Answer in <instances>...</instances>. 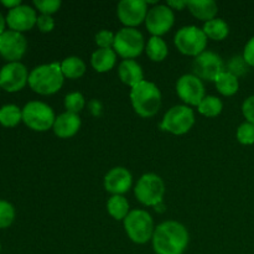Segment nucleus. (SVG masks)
Returning a JSON list of instances; mask_svg holds the SVG:
<instances>
[{"label":"nucleus","instance_id":"ddd939ff","mask_svg":"<svg viewBox=\"0 0 254 254\" xmlns=\"http://www.w3.org/2000/svg\"><path fill=\"white\" fill-rule=\"evenodd\" d=\"M26 49V37L21 32L6 30L0 36V56L7 62H20Z\"/></svg>","mask_w":254,"mask_h":254},{"label":"nucleus","instance_id":"79ce46f5","mask_svg":"<svg viewBox=\"0 0 254 254\" xmlns=\"http://www.w3.org/2000/svg\"><path fill=\"white\" fill-rule=\"evenodd\" d=\"M155 211L156 212H164V211H165V205H164V202L158 203V205L155 206Z\"/></svg>","mask_w":254,"mask_h":254},{"label":"nucleus","instance_id":"a878e982","mask_svg":"<svg viewBox=\"0 0 254 254\" xmlns=\"http://www.w3.org/2000/svg\"><path fill=\"white\" fill-rule=\"evenodd\" d=\"M145 51L149 59L154 62L164 61L169 54L168 45L159 36H153L149 39L148 44L145 46Z\"/></svg>","mask_w":254,"mask_h":254},{"label":"nucleus","instance_id":"f03ea898","mask_svg":"<svg viewBox=\"0 0 254 254\" xmlns=\"http://www.w3.org/2000/svg\"><path fill=\"white\" fill-rule=\"evenodd\" d=\"M64 76L62 73L61 64H40L35 67L29 74V86L35 93H39L41 96H50L60 89L64 86Z\"/></svg>","mask_w":254,"mask_h":254},{"label":"nucleus","instance_id":"c9c22d12","mask_svg":"<svg viewBox=\"0 0 254 254\" xmlns=\"http://www.w3.org/2000/svg\"><path fill=\"white\" fill-rule=\"evenodd\" d=\"M242 113L248 123L254 124V96L248 97L242 104Z\"/></svg>","mask_w":254,"mask_h":254},{"label":"nucleus","instance_id":"e433bc0d","mask_svg":"<svg viewBox=\"0 0 254 254\" xmlns=\"http://www.w3.org/2000/svg\"><path fill=\"white\" fill-rule=\"evenodd\" d=\"M243 59L247 62L248 66L254 67V36L246 44L243 51Z\"/></svg>","mask_w":254,"mask_h":254},{"label":"nucleus","instance_id":"f8f14e48","mask_svg":"<svg viewBox=\"0 0 254 254\" xmlns=\"http://www.w3.org/2000/svg\"><path fill=\"white\" fill-rule=\"evenodd\" d=\"M175 22L174 10L168 5H155L149 9L145 17V25L148 31L153 36H159L166 34L173 27Z\"/></svg>","mask_w":254,"mask_h":254},{"label":"nucleus","instance_id":"473e14b6","mask_svg":"<svg viewBox=\"0 0 254 254\" xmlns=\"http://www.w3.org/2000/svg\"><path fill=\"white\" fill-rule=\"evenodd\" d=\"M116 34L109 30H102L96 35V44L99 49H111L114 45Z\"/></svg>","mask_w":254,"mask_h":254},{"label":"nucleus","instance_id":"9b49d317","mask_svg":"<svg viewBox=\"0 0 254 254\" xmlns=\"http://www.w3.org/2000/svg\"><path fill=\"white\" fill-rule=\"evenodd\" d=\"M192 69L193 74L200 79L215 82L218 74L225 71V64L220 55L213 51H205L195 57Z\"/></svg>","mask_w":254,"mask_h":254},{"label":"nucleus","instance_id":"dca6fc26","mask_svg":"<svg viewBox=\"0 0 254 254\" xmlns=\"http://www.w3.org/2000/svg\"><path fill=\"white\" fill-rule=\"evenodd\" d=\"M6 25L10 30L16 32H25L31 30L36 25L37 14L34 7L21 4L7 11Z\"/></svg>","mask_w":254,"mask_h":254},{"label":"nucleus","instance_id":"9d476101","mask_svg":"<svg viewBox=\"0 0 254 254\" xmlns=\"http://www.w3.org/2000/svg\"><path fill=\"white\" fill-rule=\"evenodd\" d=\"M29 71L21 62H7L0 69V84L9 93L19 92L29 83Z\"/></svg>","mask_w":254,"mask_h":254},{"label":"nucleus","instance_id":"37998d69","mask_svg":"<svg viewBox=\"0 0 254 254\" xmlns=\"http://www.w3.org/2000/svg\"><path fill=\"white\" fill-rule=\"evenodd\" d=\"M0 253H1V243H0Z\"/></svg>","mask_w":254,"mask_h":254},{"label":"nucleus","instance_id":"423d86ee","mask_svg":"<svg viewBox=\"0 0 254 254\" xmlns=\"http://www.w3.org/2000/svg\"><path fill=\"white\" fill-rule=\"evenodd\" d=\"M174 42L181 54L197 57L198 55L206 51L207 36L202 29L190 25V26L181 27L176 32Z\"/></svg>","mask_w":254,"mask_h":254},{"label":"nucleus","instance_id":"72a5a7b5","mask_svg":"<svg viewBox=\"0 0 254 254\" xmlns=\"http://www.w3.org/2000/svg\"><path fill=\"white\" fill-rule=\"evenodd\" d=\"M247 62L245 61L243 56H237L233 57L232 60L228 64V72L233 73L235 76H241V74H245L247 72Z\"/></svg>","mask_w":254,"mask_h":254},{"label":"nucleus","instance_id":"39448f33","mask_svg":"<svg viewBox=\"0 0 254 254\" xmlns=\"http://www.w3.org/2000/svg\"><path fill=\"white\" fill-rule=\"evenodd\" d=\"M55 121L54 109L44 102H29L22 108V122L35 131H46L54 128Z\"/></svg>","mask_w":254,"mask_h":254},{"label":"nucleus","instance_id":"cd10ccee","mask_svg":"<svg viewBox=\"0 0 254 254\" xmlns=\"http://www.w3.org/2000/svg\"><path fill=\"white\" fill-rule=\"evenodd\" d=\"M198 112H200L202 116L208 117V118H213V117H217L218 114L222 112L223 104L221 102L220 98L215 96H206L205 98L201 101V103L198 104Z\"/></svg>","mask_w":254,"mask_h":254},{"label":"nucleus","instance_id":"f3484780","mask_svg":"<svg viewBox=\"0 0 254 254\" xmlns=\"http://www.w3.org/2000/svg\"><path fill=\"white\" fill-rule=\"evenodd\" d=\"M133 176L128 169L117 166L111 169L104 176V189L112 195H123L131 188Z\"/></svg>","mask_w":254,"mask_h":254},{"label":"nucleus","instance_id":"f704fd0d","mask_svg":"<svg viewBox=\"0 0 254 254\" xmlns=\"http://www.w3.org/2000/svg\"><path fill=\"white\" fill-rule=\"evenodd\" d=\"M36 26L41 32H51L55 27V20L51 15H39L37 16Z\"/></svg>","mask_w":254,"mask_h":254},{"label":"nucleus","instance_id":"58836bf2","mask_svg":"<svg viewBox=\"0 0 254 254\" xmlns=\"http://www.w3.org/2000/svg\"><path fill=\"white\" fill-rule=\"evenodd\" d=\"M166 5L173 10H183L184 7L188 6V1H185V0H170V1L166 2Z\"/></svg>","mask_w":254,"mask_h":254},{"label":"nucleus","instance_id":"c03bdc74","mask_svg":"<svg viewBox=\"0 0 254 254\" xmlns=\"http://www.w3.org/2000/svg\"><path fill=\"white\" fill-rule=\"evenodd\" d=\"M0 89H2V88H1V84H0Z\"/></svg>","mask_w":254,"mask_h":254},{"label":"nucleus","instance_id":"20e7f679","mask_svg":"<svg viewBox=\"0 0 254 254\" xmlns=\"http://www.w3.org/2000/svg\"><path fill=\"white\" fill-rule=\"evenodd\" d=\"M124 228L128 237L136 245L149 242L155 231L153 217L144 210H131L124 218Z\"/></svg>","mask_w":254,"mask_h":254},{"label":"nucleus","instance_id":"ea45409f","mask_svg":"<svg viewBox=\"0 0 254 254\" xmlns=\"http://www.w3.org/2000/svg\"><path fill=\"white\" fill-rule=\"evenodd\" d=\"M0 4H1L2 6L6 7V9L11 10V9H15V7L20 6V5H21V1H20V0H1Z\"/></svg>","mask_w":254,"mask_h":254},{"label":"nucleus","instance_id":"393cba45","mask_svg":"<svg viewBox=\"0 0 254 254\" xmlns=\"http://www.w3.org/2000/svg\"><path fill=\"white\" fill-rule=\"evenodd\" d=\"M107 210L108 213L117 221H121L128 216L130 212L129 210V202L123 195H113L107 202Z\"/></svg>","mask_w":254,"mask_h":254},{"label":"nucleus","instance_id":"7ed1b4c3","mask_svg":"<svg viewBox=\"0 0 254 254\" xmlns=\"http://www.w3.org/2000/svg\"><path fill=\"white\" fill-rule=\"evenodd\" d=\"M130 101L134 111L143 118H150L161 107V92L155 83L144 79L130 91Z\"/></svg>","mask_w":254,"mask_h":254},{"label":"nucleus","instance_id":"412c9836","mask_svg":"<svg viewBox=\"0 0 254 254\" xmlns=\"http://www.w3.org/2000/svg\"><path fill=\"white\" fill-rule=\"evenodd\" d=\"M117 61V54L112 49H98L92 54V67L99 73L111 71Z\"/></svg>","mask_w":254,"mask_h":254},{"label":"nucleus","instance_id":"aec40b11","mask_svg":"<svg viewBox=\"0 0 254 254\" xmlns=\"http://www.w3.org/2000/svg\"><path fill=\"white\" fill-rule=\"evenodd\" d=\"M188 7L191 14L203 21H210L217 15L218 6L213 0H190Z\"/></svg>","mask_w":254,"mask_h":254},{"label":"nucleus","instance_id":"c756f323","mask_svg":"<svg viewBox=\"0 0 254 254\" xmlns=\"http://www.w3.org/2000/svg\"><path fill=\"white\" fill-rule=\"evenodd\" d=\"M15 220V208L10 202L0 200V230L7 228Z\"/></svg>","mask_w":254,"mask_h":254},{"label":"nucleus","instance_id":"2f4dec72","mask_svg":"<svg viewBox=\"0 0 254 254\" xmlns=\"http://www.w3.org/2000/svg\"><path fill=\"white\" fill-rule=\"evenodd\" d=\"M35 7L44 15H52L61 7L60 0H35Z\"/></svg>","mask_w":254,"mask_h":254},{"label":"nucleus","instance_id":"1a4fd4ad","mask_svg":"<svg viewBox=\"0 0 254 254\" xmlns=\"http://www.w3.org/2000/svg\"><path fill=\"white\" fill-rule=\"evenodd\" d=\"M195 124V113L189 106H175L164 116L160 128L175 135L186 134Z\"/></svg>","mask_w":254,"mask_h":254},{"label":"nucleus","instance_id":"6e6552de","mask_svg":"<svg viewBox=\"0 0 254 254\" xmlns=\"http://www.w3.org/2000/svg\"><path fill=\"white\" fill-rule=\"evenodd\" d=\"M144 36L135 27H123L116 34L113 50L126 60H133L143 52Z\"/></svg>","mask_w":254,"mask_h":254},{"label":"nucleus","instance_id":"5701e85b","mask_svg":"<svg viewBox=\"0 0 254 254\" xmlns=\"http://www.w3.org/2000/svg\"><path fill=\"white\" fill-rule=\"evenodd\" d=\"M61 69L64 77L69 79L79 78L86 72V64L77 56H69L61 62Z\"/></svg>","mask_w":254,"mask_h":254},{"label":"nucleus","instance_id":"7c9ffc66","mask_svg":"<svg viewBox=\"0 0 254 254\" xmlns=\"http://www.w3.org/2000/svg\"><path fill=\"white\" fill-rule=\"evenodd\" d=\"M237 140L243 145L254 144V124L248 122L241 124L237 129Z\"/></svg>","mask_w":254,"mask_h":254},{"label":"nucleus","instance_id":"bb28decb","mask_svg":"<svg viewBox=\"0 0 254 254\" xmlns=\"http://www.w3.org/2000/svg\"><path fill=\"white\" fill-rule=\"evenodd\" d=\"M22 122V109L15 104H5L0 108V124L6 128H14Z\"/></svg>","mask_w":254,"mask_h":254},{"label":"nucleus","instance_id":"f257e3e1","mask_svg":"<svg viewBox=\"0 0 254 254\" xmlns=\"http://www.w3.org/2000/svg\"><path fill=\"white\" fill-rule=\"evenodd\" d=\"M151 242L156 254H183L189 245V232L178 221H165L155 227Z\"/></svg>","mask_w":254,"mask_h":254},{"label":"nucleus","instance_id":"a211bd4d","mask_svg":"<svg viewBox=\"0 0 254 254\" xmlns=\"http://www.w3.org/2000/svg\"><path fill=\"white\" fill-rule=\"evenodd\" d=\"M79 128H81V118L78 117V114L64 112V113L56 117L52 129L59 138L67 139L76 135Z\"/></svg>","mask_w":254,"mask_h":254},{"label":"nucleus","instance_id":"4be33fe9","mask_svg":"<svg viewBox=\"0 0 254 254\" xmlns=\"http://www.w3.org/2000/svg\"><path fill=\"white\" fill-rule=\"evenodd\" d=\"M215 84L218 92L226 97L236 94L238 92V88H240L238 77L228 71H223L222 73L218 74L217 78L215 79Z\"/></svg>","mask_w":254,"mask_h":254},{"label":"nucleus","instance_id":"4468645a","mask_svg":"<svg viewBox=\"0 0 254 254\" xmlns=\"http://www.w3.org/2000/svg\"><path fill=\"white\" fill-rule=\"evenodd\" d=\"M176 92L183 102L189 106H197L205 98V86L195 74H184L178 79Z\"/></svg>","mask_w":254,"mask_h":254},{"label":"nucleus","instance_id":"0eeeda50","mask_svg":"<svg viewBox=\"0 0 254 254\" xmlns=\"http://www.w3.org/2000/svg\"><path fill=\"white\" fill-rule=\"evenodd\" d=\"M134 193L136 200L144 206L155 207L158 203L163 202L165 185L160 176L156 174H144L136 183Z\"/></svg>","mask_w":254,"mask_h":254},{"label":"nucleus","instance_id":"2eb2a0df","mask_svg":"<svg viewBox=\"0 0 254 254\" xmlns=\"http://www.w3.org/2000/svg\"><path fill=\"white\" fill-rule=\"evenodd\" d=\"M148 4L144 0H122L117 7V14L122 24L127 27H134L145 21Z\"/></svg>","mask_w":254,"mask_h":254},{"label":"nucleus","instance_id":"c85d7f7f","mask_svg":"<svg viewBox=\"0 0 254 254\" xmlns=\"http://www.w3.org/2000/svg\"><path fill=\"white\" fill-rule=\"evenodd\" d=\"M84 106H86V99L79 92H72L64 97V108L68 113L78 114L84 108Z\"/></svg>","mask_w":254,"mask_h":254},{"label":"nucleus","instance_id":"6ab92c4d","mask_svg":"<svg viewBox=\"0 0 254 254\" xmlns=\"http://www.w3.org/2000/svg\"><path fill=\"white\" fill-rule=\"evenodd\" d=\"M118 74L121 81L131 88L144 81L143 68L134 60H123L119 64Z\"/></svg>","mask_w":254,"mask_h":254},{"label":"nucleus","instance_id":"4c0bfd02","mask_svg":"<svg viewBox=\"0 0 254 254\" xmlns=\"http://www.w3.org/2000/svg\"><path fill=\"white\" fill-rule=\"evenodd\" d=\"M88 107H89V111H91V113L93 114V116H96V117L101 116L102 109H103V107H102L101 102L97 101V99H93V101L89 102Z\"/></svg>","mask_w":254,"mask_h":254},{"label":"nucleus","instance_id":"b1692460","mask_svg":"<svg viewBox=\"0 0 254 254\" xmlns=\"http://www.w3.org/2000/svg\"><path fill=\"white\" fill-rule=\"evenodd\" d=\"M202 30L206 34V36L212 40H216V41L225 40L228 36V34H230V27H228L227 22L222 19H218V17H215V19L210 20V21H206Z\"/></svg>","mask_w":254,"mask_h":254},{"label":"nucleus","instance_id":"a19ab883","mask_svg":"<svg viewBox=\"0 0 254 254\" xmlns=\"http://www.w3.org/2000/svg\"><path fill=\"white\" fill-rule=\"evenodd\" d=\"M5 27H6V17H5L4 15L0 12V36H1L5 31H6V30H5Z\"/></svg>","mask_w":254,"mask_h":254}]
</instances>
